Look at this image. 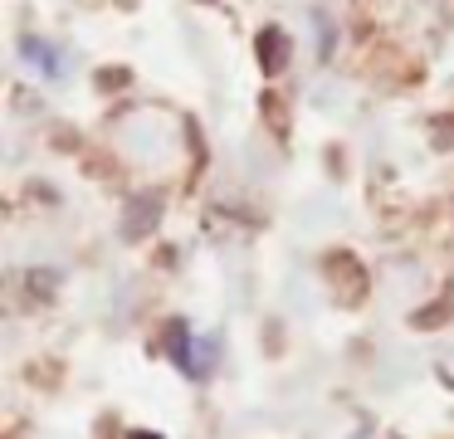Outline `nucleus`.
Returning <instances> with one entry per match:
<instances>
[{"mask_svg":"<svg viewBox=\"0 0 454 439\" xmlns=\"http://www.w3.org/2000/svg\"><path fill=\"white\" fill-rule=\"evenodd\" d=\"M128 439H161V435H152V429H132Z\"/></svg>","mask_w":454,"mask_h":439,"instance_id":"obj_5","label":"nucleus"},{"mask_svg":"<svg viewBox=\"0 0 454 439\" xmlns=\"http://www.w3.org/2000/svg\"><path fill=\"white\" fill-rule=\"evenodd\" d=\"M254 49H259V68H264V74H284V68H288V54H294L288 35H284V29H274V25L259 29Z\"/></svg>","mask_w":454,"mask_h":439,"instance_id":"obj_1","label":"nucleus"},{"mask_svg":"<svg viewBox=\"0 0 454 439\" xmlns=\"http://www.w3.org/2000/svg\"><path fill=\"white\" fill-rule=\"evenodd\" d=\"M167 351L176 357V366L191 376V366H196V351H191V327H186V322H171V327H167Z\"/></svg>","mask_w":454,"mask_h":439,"instance_id":"obj_3","label":"nucleus"},{"mask_svg":"<svg viewBox=\"0 0 454 439\" xmlns=\"http://www.w3.org/2000/svg\"><path fill=\"white\" fill-rule=\"evenodd\" d=\"M25 59H35V68H44V74H54V54L44 44H35V39H25Z\"/></svg>","mask_w":454,"mask_h":439,"instance_id":"obj_4","label":"nucleus"},{"mask_svg":"<svg viewBox=\"0 0 454 439\" xmlns=\"http://www.w3.org/2000/svg\"><path fill=\"white\" fill-rule=\"evenodd\" d=\"M157 215H161V195H137V200L128 205V224H122V234H128V239H142V234L152 230V224H157Z\"/></svg>","mask_w":454,"mask_h":439,"instance_id":"obj_2","label":"nucleus"}]
</instances>
